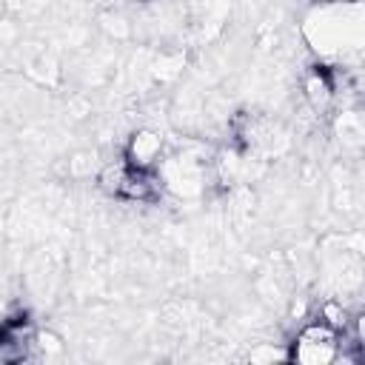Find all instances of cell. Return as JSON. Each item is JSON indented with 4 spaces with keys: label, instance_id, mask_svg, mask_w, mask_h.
Listing matches in <instances>:
<instances>
[{
    "label": "cell",
    "instance_id": "1",
    "mask_svg": "<svg viewBox=\"0 0 365 365\" xmlns=\"http://www.w3.org/2000/svg\"><path fill=\"white\" fill-rule=\"evenodd\" d=\"M345 325L348 322L331 319L328 314H317L314 319L299 325V331L285 348V359L299 365H331L342 359L345 339H348Z\"/></svg>",
    "mask_w": 365,
    "mask_h": 365
},
{
    "label": "cell",
    "instance_id": "4",
    "mask_svg": "<svg viewBox=\"0 0 365 365\" xmlns=\"http://www.w3.org/2000/svg\"><path fill=\"white\" fill-rule=\"evenodd\" d=\"M128 165L134 168H160V157H163V137L151 128H137L120 154Z\"/></svg>",
    "mask_w": 365,
    "mask_h": 365
},
{
    "label": "cell",
    "instance_id": "3",
    "mask_svg": "<svg viewBox=\"0 0 365 365\" xmlns=\"http://www.w3.org/2000/svg\"><path fill=\"white\" fill-rule=\"evenodd\" d=\"M37 345V331L29 311H17L0 319V362H23Z\"/></svg>",
    "mask_w": 365,
    "mask_h": 365
},
{
    "label": "cell",
    "instance_id": "2",
    "mask_svg": "<svg viewBox=\"0 0 365 365\" xmlns=\"http://www.w3.org/2000/svg\"><path fill=\"white\" fill-rule=\"evenodd\" d=\"M100 188L123 202H157L163 197L160 168H134L123 157L100 171Z\"/></svg>",
    "mask_w": 365,
    "mask_h": 365
}]
</instances>
